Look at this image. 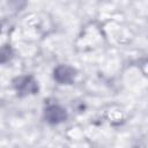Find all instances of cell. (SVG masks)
Instances as JSON below:
<instances>
[{"label":"cell","mask_w":148,"mask_h":148,"mask_svg":"<svg viewBox=\"0 0 148 148\" xmlns=\"http://www.w3.org/2000/svg\"><path fill=\"white\" fill-rule=\"evenodd\" d=\"M74 69H72L68 66H59L54 71V79L60 83H69L74 77Z\"/></svg>","instance_id":"3"},{"label":"cell","mask_w":148,"mask_h":148,"mask_svg":"<svg viewBox=\"0 0 148 148\" xmlns=\"http://www.w3.org/2000/svg\"><path fill=\"white\" fill-rule=\"evenodd\" d=\"M16 88H17V91H20V94H23V95L34 94L38 89L36 81L31 76H25V77L18 79V83L16 84Z\"/></svg>","instance_id":"2"},{"label":"cell","mask_w":148,"mask_h":148,"mask_svg":"<svg viewBox=\"0 0 148 148\" xmlns=\"http://www.w3.org/2000/svg\"><path fill=\"white\" fill-rule=\"evenodd\" d=\"M66 117H67L66 111L58 105H51L45 110V118L49 123L57 124V123L64 121Z\"/></svg>","instance_id":"1"}]
</instances>
